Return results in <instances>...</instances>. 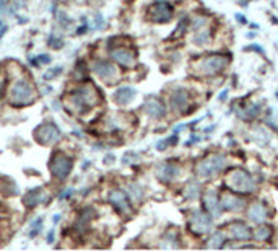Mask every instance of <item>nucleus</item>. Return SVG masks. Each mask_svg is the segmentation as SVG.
I'll list each match as a JSON object with an SVG mask.
<instances>
[{
	"mask_svg": "<svg viewBox=\"0 0 278 251\" xmlns=\"http://www.w3.org/2000/svg\"><path fill=\"white\" fill-rule=\"evenodd\" d=\"M34 101V92L28 82H17L12 87V103L15 106H25Z\"/></svg>",
	"mask_w": 278,
	"mask_h": 251,
	"instance_id": "nucleus-1",
	"label": "nucleus"
},
{
	"mask_svg": "<svg viewBox=\"0 0 278 251\" xmlns=\"http://www.w3.org/2000/svg\"><path fill=\"white\" fill-rule=\"evenodd\" d=\"M226 160L223 155H212L210 158H205L204 162H200L197 166V173L200 176L208 178L212 175H217L221 170L225 168Z\"/></svg>",
	"mask_w": 278,
	"mask_h": 251,
	"instance_id": "nucleus-2",
	"label": "nucleus"
},
{
	"mask_svg": "<svg viewBox=\"0 0 278 251\" xmlns=\"http://www.w3.org/2000/svg\"><path fill=\"white\" fill-rule=\"evenodd\" d=\"M228 184L229 187H233V190L241 191V193H251L254 190V181L251 175L242 170L231 173V176L228 178Z\"/></svg>",
	"mask_w": 278,
	"mask_h": 251,
	"instance_id": "nucleus-3",
	"label": "nucleus"
},
{
	"mask_svg": "<svg viewBox=\"0 0 278 251\" xmlns=\"http://www.w3.org/2000/svg\"><path fill=\"white\" fill-rule=\"evenodd\" d=\"M96 100H98V96H96V92H95V88L93 87H89V85H85V87H81L78 88L76 92L72 95V101L75 104V108L76 109H86V106H89V104H93Z\"/></svg>",
	"mask_w": 278,
	"mask_h": 251,
	"instance_id": "nucleus-4",
	"label": "nucleus"
},
{
	"mask_svg": "<svg viewBox=\"0 0 278 251\" xmlns=\"http://www.w3.org/2000/svg\"><path fill=\"white\" fill-rule=\"evenodd\" d=\"M49 168H51L52 175H54L55 178L64 179V178L68 176V173H70V170H72V160L67 158V157L64 155V153L57 152V153H55V155L52 157V160H51Z\"/></svg>",
	"mask_w": 278,
	"mask_h": 251,
	"instance_id": "nucleus-5",
	"label": "nucleus"
},
{
	"mask_svg": "<svg viewBox=\"0 0 278 251\" xmlns=\"http://www.w3.org/2000/svg\"><path fill=\"white\" fill-rule=\"evenodd\" d=\"M59 137H60V131L51 122H46L36 129V141L43 145L55 144L59 141Z\"/></svg>",
	"mask_w": 278,
	"mask_h": 251,
	"instance_id": "nucleus-6",
	"label": "nucleus"
},
{
	"mask_svg": "<svg viewBox=\"0 0 278 251\" xmlns=\"http://www.w3.org/2000/svg\"><path fill=\"white\" fill-rule=\"evenodd\" d=\"M148 15L151 17V20H155L158 23L169 22L172 17V7L168 2H158L150 7Z\"/></svg>",
	"mask_w": 278,
	"mask_h": 251,
	"instance_id": "nucleus-7",
	"label": "nucleus"
},
{
	"mask_svg": "<svg viewBox=\"0 0 278 251\" xmlns=\"http://www.w3.org/2000/svg\"><path fill=\"white\" fill-rule=\"evenodd\" d=\"M191 228L194 230L196 233L202 235V233H207L208 230L212 228V219L205 215L204 212H192V217H191Z\"/></svg>",
	"mask_w": 278,
	"mask_h": 251,
	"instance_id": "nucleus-8",
	"label": "nucleus"
},
{
	"mask_svg": "<svg viewBox=\"0 0 278 251\" xmlns=\"http://www.w3.org/2000/svg\"><path fill=\"white\" fill-rule=\"evenodd\" d=\"M229 62V57H226V55H208V57L204 60V71L207 74H215V72H221L223 69L228 66Z\"/></svg>",
	"mask_w": 278,
	"mask_h": 251,
	"instance_id": "nucleus-9",
	"label": "nucleus"
},
{
	"mask_svg": "<svg viewBox=\"0 0 278 251\" xmlns=\"http://www.w3.org/2000/svg\"><path fill=\"white\" fill-rule=\"evenodd\" d=\"M111 57H113L117 64H121L124 67H130L134 64V54L129 49H124V47H117V49L111 51Z\"/></svg>",
	"mask_w": 278,
	"mask_h": 251,
	"instance_id": "nucleus-10",
	"label": "nucleus"
},
{
	"mask_svg": "<svg viewBox=\"0 0 278 251\" xmlns=\"http://www.w3.org/2000/svg\"><path fill=\"white\" fill-rule=\"evenodd\" d=\"M109 201L113 202V206L117 209V211H121V212H129V209H130V206H129V199H127V196L124 194L122 191H113L111 193V196H109Z\"/></svg>",
	"mask_w": 278,
	"mask_h": 251,
	"instance_id": "nucleus-11",
	"label": "nucleus"
},
{
	"mask_svg": "<svg viewBox=\"0 0 278 251\" xmlns=\"http://www.w3.org/2000/svg\"><path fill=\"white\" fill-rule=\"evenodd\" d=\"M229 232H231V235L236 240H249L252 235L251 228L246 224H242V222H234V224L229 227Z\"/></svg>",
	"mask_w": 278,
	"mask_h": 251,
	"instance_id": "nucleus-12",
	"label": "nucleus"
},
{
	"mask_svg": "<svg viewBox=\"0 0 278 251\" xmlns=\"http://www.w3.org/2000/svg\"><path fill=\"white\" fill-rule=\"evenodd\" d=\"M204 206L208 212H210L212 215H215V217H218V215L221 214V206H220V201L217 198V194L215 193H208L205 199H204Z\"/></svg>",
	"mask_w": 278,
	"mask_h": 251,
	"instance_id": "nucleus-13",
	"label": "nucleus"
},
{
	"mask_svg": "<svg viewBox=\"0 0 278 251\" xmlns=\"http://www.w3.org/2000/svg\"><path fill=\"white\" fill-rule=\"evenodd\" d=\"M187 100H189V95H187L186 90L177 88L171 96V104L174 109H184L187 106Z\"/></svg>",
	"mask_w": 278,
	"mask_h": 251,
	"instance_id": "nucleus-14",
	"label": "nucleus"
},
{
	"mask_svg": "<svg viewBox=\"0 0 278 251\" xmlns=\"http://www.w3.org/2000/svg\"><path fill=\"white\" fill-rule=\"evenodd\" d=\"M145 111L151 116V117H163L164 116V106H163V103L156 100V98H153L150 100L147 104H145Z\"/></svg>",
	"mask_w": 278,
	"mask_h": 251,
	"instance_id": "nucleus-15",
	"label": "nucleus"
},
{
	"mask_svg": "<svg viewBox=\"0 0 278 251\" xmlns=\"http://www.w3.org/2000/svg\"><path fill=\"white\" fill-rule=\"evenodd\" d=\"M93 69H95L96 74H98L100 77H103V79H106V80L116 75V69L111 64H108V62H104V60L96 62V64L93 66Z\"/></svg>",
	"mask_w": 278,
	"mask_h": 251,
	"instance_id": "nucleus-16",
	"label": "nucleus"
},
{
	"mask_svg": "<svg viewBox=\"0 0 278 251\" xmlns=\"http://www.w3.org/2000/svg\"><path fill=\"white\" fill-rule=\"evenodd\" d=\"M134 96H135L134 90L129 88V87H122L116 92L114 100H116V103H119V104H127V103H130L132 100H134Z\"/></svg>",
	"mask_w": 278,
	"mask_h": 251,
	"instance_id": "nucleus-17",
	"label": "nucleus"
},
{
	"mask_svg": "<svg viewBox=\"0 0 278 251\" xmlns=\"http://www.w3.org/2000/svg\"><path fill=\"white\" fill-rule=\"evenodd\" d=\"M249 217H251V220H254L255 224H260V222H263L267 217V209L257 202V204L251 207V211H249Z\"/></svg>",
	"mask_w": 278,
	"mask_h": 251,
	"instance_id": "nucleus-18",
	"label": "nucleus"
},
{
	"mask_svg": "<svg viewBox=\"0 0 278 251\" xmlns=\"http://www.w3.org/2000/svg\"><path fill=\"white\" fill-rule=\"evenodd\" d=\"M176 175H177V166L174 163H164L158 171V176L161 179H164V181L172 179Z\"/></svg>",
	"mask_w": 278,
	"mask_h": 251,
	"instance_id": "nucleus-19",
	"label": "nucleus"
},
{
	"mask_svg": "<svg viewBox=\"0 0 278 251\" xmlns=\"http://www.w3.org/2000/svg\"><path fill=\"white\" fill-rule=\"evenodd\" d=\"M221 207L226 209V211H239L242 207V201L238 198H233V196H226L221 202Z\"/></svg>",
	"mask_w": 278,
	"mask_h": 251,
	"instance_id": "nucleus-20",
	"label": "nucleus"
},
{
	"mask_svg": "<svg viewBox=\"0 0 278 251\" xmlns=\"http://www.w3.org/2000/svg\"><path fill=\"white\" fill-rule=\"evenodd\" d=\"M41 196H43V191L41 190H33V191H30L26 194V198H25V204L28 206V207H34V206H38L41 201Z\"/></svg>",
	"mask_w": 278,
	"mask_h": 251,
	"instance_id": "nucleus-21",
	"label": "nucleus"
},
{
	"mask_svg": "<svg viewBox=\"0 0 278 251\" xmlns=\"http://www.w3.org/2000/svg\"><path fill=\"white\" fill-rule=\"evenodd\" d=\"M254 236L257 240H268L272 236V228L268 225H260L254 230Z\"/></svg>",
	"mask_w": 278,
	"mask_h": 251,
	"instance_id": "nucleus-22",
	"label": "nucleus"
},
{
	"mask_svg": "<svg viewBox=\"0 0 278 251\" xmlns=\"http://www.w3.org/2000/svg\"><path fill=\"white\" fill-rule=\"evenodd\" d=\"M226 238L223 236V233H215L213 236H212V240L208 241V246H212V248H220V246H223V241H225Z\"/></svg>",
	"mask_w": 278,
	"mask_h": 251,
	"instance_id": "nucleus-23",
	"label": "nucleus"
},
{
	"mask_svg": "<svg viewBox=\"0 0 278 251\" xmlns=\"http://www.w3.org/2000/svg\"><path fill=\"white\" fill-rule=\"evenodd\" d=\"M199 193H200V187L197 186V183L187 184V187H186V196L189 198V199H196L199 196Z\"/></svg>",
	"mask_w": 278,
	"mask_h": 251,
	"instance_id": "nucleus-24",
	"label": "nucleus"
},
{
	"mask_svg": "<svg viewBox=\"0 0 278 251\" xmlns=\"http://www.w3.org/2000/svg\"><path fill=\"white\" fill-rule=\"evenodd\" d=\"M259 111H260L259 104H254V106H251L246 111V113H242L241 116L244 117V119H252V117H255L257 114H259Z\"/></svg>",
	"mask_w": 278,
	"mask_h": 251,
	"instance_id": "nucleus-25",
	"label": "nucleus"
},
{
	"mask_svg": "<svg viewBox=\"0 0 278 251\" xmlns=\"http://www.w3.org/2000/svg\"><path fill=\"white\" fill-rule=\"evenodd\" d=\"M208 38H210V31H208V30H204V31H200V33L197 34L196 39H194V41H196L197 44H205L207 41H208Z\"/></svg>",
	"mask_w": 278,
	"mask_h": 251,
	"instance_id": "nucleus-26",
	"label": "nucleus"
},
{
	"mask_svg": "<svg viewBox=\"0 0 278 251\" xmlns=\"http://www.w3.org/2000/svg\"><path fill=\"white\" fill-rule=\"evenodd\" d=\"M236 18H238V22H241V23H246V18H244V15H236Z\"/></svg>",
	"mask_w": 278,
	"mask_h": 251,
	"instance_id": "nucleus-27",
	"label": "nucleus"
},
{
	"mask_svg": "<svg viewBox=\"0 0 278 251\" xmlns=\"http://www.w3.org/2000/svg\"><path fill=\"white\" fill-rule=\"evenodd\" d=\"M226 95H228V92H226V90H225V92H223V93H221V96H220V100H221V101H223V100L226 98Z\"/></svg>",
	"mask_w": 278,
	"mask_h": 251,
	"instance_id": "nucleus-28",
	"label": "nucleus"
},
{
	"mask_svg": "<svg viewBox=\"0 0 278 251\" xmlns=\"http://www.w3.org/2000/svg\"><path fill=\"white\" fill-rule=\"evenodd\" d=\"M0 93H2V83H0Z\"/></svg>",
	"mask_w": 278,
	"mask_h": 251,
	"instance_id": "nucleus-29",
	"label": "nucleus"
},
{
	"mask_svg": "<svg viewBox=\"0 0 278 251\" xmlns=\"http://www.w3.org/2000/svg\"><path fill=\"white\" fill-rule=\"evenodd\" d=\"M276 98H278V92H276Z\"/></svg>",
	"mask_w": 278,
	"mask_h": 251,
	"instance_id": "nucleus-30",
	"label": "nucleus"
}]
</instances>
